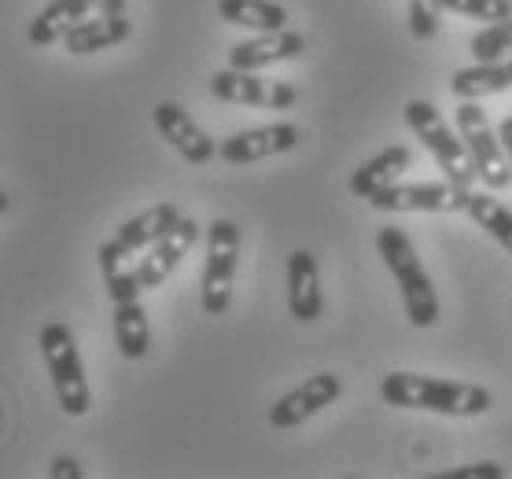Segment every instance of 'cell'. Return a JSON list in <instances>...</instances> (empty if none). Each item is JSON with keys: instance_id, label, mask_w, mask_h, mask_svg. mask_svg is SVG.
I'll return each instance as SVG.
<instances>
[{"instance_id": "6da1fadb", "label": "cell", "mask_w": 512, "mask_h": 479, "mask_svg": "<svg viewBox=\"0 0 512 479\" xmlns=\"http://www.w3.org/2000/svg\"><path fill=\"white\" fill-rule=\"evenodd\" d=\"M129 258H133V251L126 244H118L115 236L107 244H100V251H96L107 295H111V310H115L111 325H115L118 351H122L126 362H140L148 354V347H152V325H148V314L140 306L144 284H140L137 266H129Z\"/></svg>"}, {"instance_id": "7a4b0ae2", "label": "cell", "mask_w": 512, "mask_h": 479, "mask_svg": "<svg viewBox=\"0 0 512 479\" xmlns=\"http://www.w3.org/2000/svg\"><path fill=\"white\" fill-rule=\"evenodd\" d=\"M380 398L395 409H428L443 417H483L494 406L487 387L420 373H387L380 380Z\"/></svg>"}, {"instance_id": "3957f363", "label": "cell", "mask_w": 512, "mask_h": 479, "mask_svg": "<svg viewBox=\"0 0 512 479\" xmlns=\"http://www.w3.org/2000/svg\"><path fill=\"white\" fill-rule=\"evenodd\" d=\"M376 251H380L387 273L395 277L398 292H402V306H406L409 325L413 328L439 325V295H435V284H431L428 269L420 262L413 240L398 225H380Z\"/></svg>"}, {"instance_id": "277c9868", "label": "cell", "mask_w": 512, "mask_h": 479, "mask_svg": "<svg viewBox=\"0 0 512 479\" xmlns=\"http://www.w3.org/2000/svg\"><path fill=\"white\" fill-rule=\"evenodd\" d=\"M406 126L417 133V141H424V148L431 152V159L439 163V170L446 174V181L472 188L479 181L472 152L461 133L450 129V122L443 118V111L428 100H409L406 104Z\"/></svg>"}, {"instance_id": "5b68a950", "label": "cell", "mask_w": 512, "mask_h": 479, "mask_svg": "<svg viewBox=\"0 0 512 479\" xmlns=\"http://www.w3.org/2000/svg\"><path fill=\"white\" fill-rule=\"evenodd\" d=\"M41 354H45L48 376H52V387H56L59 409L67 417H85L89 406H93V391H89V380H85L78 343H74V336H70V328L63 321H48L41 328Z\"/></svg>"}, {"instance_id": "8992f818", "label": "cell", "mask_w": 512, "mask_h": 479, "mask_svg": "<svg viewBox=\"0 0 512 479\" xmlns=\"http://www.w3.org/2000/svg\"><path fill=\"white\" fill-rule=\"evenodd\" d=\"M240 266V225L233 218H214L207 225V266H203V310L210 317H225L233 306V281Z\"/></svg>"}, {"instance_id": "52a82bcc", "label": "cell", "mask_w": 512, "mask_h": 479, "mask_svg": "<svg viewBox=\"0 0 512 479\" xmlns=\"http://www.w3.org/2000/svg\"><path fill=\"white\" fill-rule=\"evenodd\" d=\"M457 133L465 137L483 188L505 192L512 185V163L509 155H505V148H501V137L490 129V118L479 107V100H461V107H457Z\"/></svg>"}, {"instance_id": "ba28073f", "label": "cell", "mask_w": 512, "mask_h": 479, "mask_svg": "<svg viewBox=\"0 0 512 479\" xmlns=\"http://www.w3.org/2000/svg\"><path fill=\"white\" fill-rule=\"evenodd\" d=\"M468 196L472 188L457 181H413V185L395 181L391 188L376 192L369 207L384 214H454L468 211Z\"/></svg>"}, {"instance_id": "9c48e42d", "label": "cell", "mask_w": 512, "mask_h": 479, "mask_svg": "<svg viewBox=\"0 0 512 479\" xmlns=\"http://www.w3.org/2000/svg\"><path fill=\"white\" fill-rule=\"evenodd\" d=\"M210 96L222 104L269 107V111H288L299 100L288 82H269V78H258V71H236V67L210 78Z\"/></svg>"}, {"instance_id": "30bf717a", "label": "cell", "mask_w": 512, "mask_h": 479, "mask_svg": "<svg viewBox=\"0 0 512 479\" xmlns=\"http://www.w3.org/2000/svg\"><path fill=\"white\" fill-rule=\"evenodd\" d=\"M343 395V380L336 373H317L310 376L306 384H299L295 391H288L284 398H277L269 406V424L277 432H288V428H299L310 417H317L325 406H332L336 398Z\"/></svg>"}, {"instance_id": "8fae6325", "label": "cell", "mask_w": 512, "mask_h": 479, "mask_svg": "<svg viewBox=\"0 0 512 479\" xmlns=\"http://www.w3.org/2000/svg\"><path fill=\"white\" fill-rule=\"evenodd\" d=\"M299 141H303L299 126H291V122H269V126H255V129H240V133H233L229 141L218 144V159H222V163H233V166L262 163V159L291 152Z\"/></svg>"}, {"instance_id": "7c38bea8", "label": "cell", "mask_w": 512, "mask_h": 479, "mask_svg": "<svg viewBox=\"0 0 512 479\" xmlns=\"http://www.w3.org/2000/svg\"><path fill=\"white\" fill-rule=\"evenodd\" d=\"M152 122H155V129L163 133L166 141H170V148H174L181 159H188L192 166H207L210 159L218 155V144L207 137V129L199 126L196 118L188 115L181 104H174V100L155 104Z\"/></svg>"}, {"instance_id": "4fadbf2b", "label": "cell", "mask_w": 512, "mask_h": 479, "mask_svg": "<svg viewBox=\"0 0 512 479\" xmlns=\"http://www.w3.org/2000/svg\"><path fill=\"white\" fill-rule=\"evenodd\" d=\"M199 240V225L192 218L181 214V222L163 236V240H155L148 247V255L137 262V273H140V284H144V292H152V288H163L170 281V273L181 266V258L196 247Z\"/></svg>"}, {"instance_id": "5bb4252c", "label": "cell", "mask_w": 512, "mask_h": 479, "mask_svg": "<svg viewBox=\"0 0 512 479\" xmlns=\"http://www.w3.org/2000/svg\"><path fill=\"white\" fill-rule=\"evenodd\" d=\"M306 52V34L299 30H273V34H255L229 48V67L236 71H266L288 59H299Z\"/></svg>"}, {"instance_id": "9a60e30c", "label": "cell", "mask_w": 512, "mask_h": 479, "mask_svg": "<svg viewBox=\"0 0 512 479\" xmlns=\"http://www.w3.org/2000/svg\"><path fill=\"white\" fill-rule=\"evenodd\" d=\"M288 310L299 325L321 321V310H325V299H321V269H317V258L306 247L288 255Z\"/></svg>"}, {"instance_id": "2e32d148", "label": "cell", "mask_w": 512, "mask_h": 479, "mask_svg": "<svg viewBox=\"0 0 512 479\" xmlns=\"http://www.w3.org/2000/svg\"><path fill=\"white\" fill-rule=\"evenodd\" d=\"M133 37V23H129L126 12H100L96 19H85L63 37L70 56H93V52H104V48H115L122 41Z\"/></svg>"}, {"instance_id": "e0dca14e", "label": "cell", "mask_w": 512, "mask_h": 479, "mask_svg": "<svg viewBox=\"0 0 512 479\" xmlns=\"http://www.w3.org/2000/svg\"><path fill=\"white\" fill-rule=\"evenodd\" d=\"M93 12H96L93 0H48L45 8L34 15L26 37H30V45L48 48V45H56V41H63L74 26L85 23Z\"/></svg>"}, {"instance_id": "ac0fdd59", "label": "cell", "mask_w": 512, "mask_h": 479, "mask_svg": "<svg viewBox=\"0 0 512 479\" xmlns=\"http://www.w3.org/2000/svg\"><path fill=\"white\" fill-rule=\"evenodd\" d=\"M409 166H413V148H409V144H395V148L373 155L369 163H361L358 170L350 174V192L358 199H373L376 192H384V188L395 185Z\"/></svg>"}, {"instance_id": "d6986e66", "label": "cell", "mask_w": 512, "mask_h": 479, "mask_svg": "<svg viewBox=\"0 0 512 479\" xmlns=\"http://www.w3.org/2000/svg\"><path fill=\"white\" fill-rule=\"evenodd\" d=\"M181 222V211H177L174 203H159V207H148V211H140L137 218H129L115 229V240L118 244H126L133 255L144 251V247H152L155 240H163L174 225Z\"/></svg>"}, {"instance_id": "ffe728a7", "label": "cell", "mask_w": 512, "mask_h": 479, "mask_svg": "<svg viewBox=\"0 0 512 479\" xmlns=\"http://www.w3.org/2000/svg\"><path fill=\"white\" fill-rule=\"evenodd\" d=\"M218 15L229 26H244L255 34H273L288 26V12L277 0H218Z\"/></svg>"}, {"instance_id": "44dd1931", "label": "cell", "mask_w": 512, "mask_h": 479, "mask_svg": "<svg viewBox=\"0 0 512 479\" xmlns=\"http://www.w3.org/2000/svg\"><path fill=\"white\" fill-rule=\"evenodd\" d=\"M505 89H512L505 63H476V67H465L450 78V93L457 100H487V96H498Z\"/></svg>"}, {"instance_id": "7402d4cb", "label": "cell", "mask_w": 512, "mask_h": 479, "mask_svg": "<svg viewBox=\"0 0 512 479\" xmlns=\"http://www.w3.org/2000/svg\"><path fill=\"white\" fill-rule=\"evenodd\" d=\"M465 214L501 247V251H509L512 255V211L501 203V199H494L490 192H476V188H472Z\"/></svg>"}, {"instance_id": "603a6c76", "label": "cell", "mask_w": 512, "mask_h": 479, "mask_svg": "<svg viewBox=\"0 0 512 479\" xmlns=\"http://www.w3.org/2000/svg\"><path fill=\"white\" fill-rule=\"evenodd\" d=\"M468 48H472L476 63H505V59H512V19L483 26Z\"/></svg>"}, {"instance_id": "cb8c5ba5", "label": "cell", "mask_w": 512, "mask_h": 479, "mask_svg": "<svg viewBox=\"0 0 512 479\" xmlns=\"http://www.w3.org/2000/svg\"><path fill=\"white\" fill-rule=\"evenodd\" d=\"M443 12V0H409V34L417 41H435Z\"/></svg>"}, {"instance_id": "d4e9b609", "label": "cell", "mask_w": 512, "mask_h": 479, "mask_svg": "<svg viewBox=\"0 0 512 479\" xmlns=\"http://www.w3.org/2000/svg\"><path fill=\"white\" fill-rule=\"evenodd\" d=\"M443 8L454 15H465V19H479V23L512 19V0H443Z\"/></svg>"}, {"instance_id": "484cf974", "label": "cell", "mask_w": 512, "mask_h": 479, "mask_svg": "<svg viewBox=\"0 0 512 479\" xmlns=\"http://www.w3.org/2000/svg\"><path fill=\"white\" fill-rule=\"evenodd\" d=\"M501 476H505V468L498 461H476V465H465V468H450L439 479H501Z\"/></svg>"}, {"instance_id": "4316f807", "label": "cell", "mask_w": 512, "mask_h": 479, "mask_svg": "<svg viewBox=\"0 0 512 479\" xmlns=\"http://www.w3.org/2000/svg\"><path fill=\"white\" fill-rule=\"evenodd\" d=\"M48 476H52V479H82V465H78L74 457L59 454V457H52V465H48Z\"/></svg>"}, {"instance_id": "83f0119b", "label": "cell", "mask_w": 512, "mask_h": 479, "mask_svg": "<svg viewBox=\"0 0 512 479\" xmlns=\"http://www.w3.org/2000/svg\"><path fill=\"white\" fill-rule=\"evenodd\" d=\"M498 137H501V148H505V155H509V163H512V115L501 118Z\"/></svg>"}, {"instance_id": "f1b7e54d", "label": "cell", "mask_w": 512, "mask_h": 479, "mask_svg": "<svg viewBox=\"0 0 512 479\" xmlns=\"http://www.w3.org/2000/svg\"><path fill=\"white\" fill-rule=\"evenodd\" d=\"M96 12H126V0H93Z\"/></svg>"}]
</instances>
